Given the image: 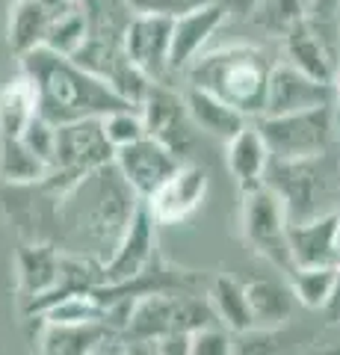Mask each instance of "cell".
Masks as SVG:
<instances>
[{"label": "cell", "instance_id": "cell-1", "mask_svg": "<svg viewBox=\"0 0 340 355\" xmlns=\"http://www.w3.org/2000/svg\"><path fill=\"white\" fill-rule=\"evenodd\" d=\"M142 198L116 169V163L98 166L57 198V222L74 254L107 261Z\"/></svg>", "mask_w": 340, "mask_h": 355}, {"label": "cell", "instance_id": "cell-2", "mask_svg": "<svg viewBox=\"0 0 340 355\" xmlns=\"http://www.w3.org/2000/svg\"><path fill=\"white\" fill-rule=\"evenodd\" d=\"M21 74L36 89V113L51 125H65L78 119H101L109 110L127 107L101 77L86 71L71 57L36 44L21 53Z\"/></svg>", "mask_w": 340, "mask_h": 355}, {"label": "cell", "instance_id": "cell-3", "mask_svg": "<svg viewBox=\"0 0 340 355\" xmlns=\"http://www.w3.org/2000/svg\"><path fill=\"white\" fill-rule=\"evenodd\" d=\"M272 71V60L260 48L251 44H225V48L199 53L184 69L186 86L204 89L219 101L231 104L249 119L263 113L267 98V80Z\"/></svg>", "mask_w": 340, "mask_h": 355}, {"label": "cell", "instance_id": "cell-4", "mask_svg": "<svg viewBox=\"0 0 340 355\" xmlns=\"http://www.w3.org/2000/svg\"><path fill=\"white\" fill-rule=\"evenodd\" d=\"M263 184L281 198L287 225L340 210V163L328 151L302 160L269 157Z\"/></svg>", "mask_w": 340, "mask_h": 355}, {"label": "cell", "instance_id": "cell-5", "mask_svg": "<svg viewBox=\"0 0 340 355\" xmlns=\"http://www.w3.org/2000/svg\"><path fill=\"white\" fill-rule=\"evenodd\" d=\"M113 154L116 148L104 137L101 119H78V121L57 125L51 169L39 181L42 193H48L57 202L62 193H69L74 184L83 181L98 166L113 163Z\"/></svg>", "mask_w": 340, "mask_h": 355}, {"label": "cell", "instance_id": "cell-6", "mask_svg": "<svg viewBox=\"0 0 340 355\" xmlns=\"http://www.w3.org/2000/svg\"><path fill=\"white\" fill-rule=\"evenodd\" d=\"M334 104L284 116H258L255 125L276 160H302L332 148L334 137Z\"/></svg>", "mask_w": 340, "mask_h": 355}, {"label": "cell", "instance_id": "cell-7", "mask_svg": "<svg viewBox=\"0 0 340 355\" xmlns=\"http://www.w3.org/2000/svg\"><path fill=\"white\" fill-rule=\"evenodd\" d=\"M243 234L260 258L276 263L284 272H293L287 216H284L281 198L267 184L255 187V190H243Z\"/></svg>", "mask_w": 340, "mask_h": 355}, {"label": "cell", "instance_id": "cell-8", "mask_svg": "<svg viewBox=\"0 0 340 355\" xmlns=\"http://www.w3.org/2000/svg\"><path fill=\"white\" fill-rule=\"evenodd\" d=\"M169 39H172V18L157 12H134L127 18L122 44L127 60L148 77L151 83H178V74L169 65Z\"/></svg>", "mask_w": 340, "mask_h": 355}, {"label": "cell", "instance_id": "cell-9", "mask_svg": "<svg viewBox=\"0 0 340 355\" xmlns=\"http://www.w3.org/2000/svg\"><path fill=\"white\" fill-rule=\"evenodd\" d=\"M157 222L148 214L145 202H139L130 216L125 234L118 237L113 254L101 263V284H127L148 272L157 249Z\"/></svg>", "mask_w": 340, "mask_h": 355}, {"label": "cell", "instance_id": "cell-10", "mask_svg": "<svg viewBox=\"0 0 340 355\" xmlns=\"http://www.w3.org/2000/svg\"><path fill=\"white\" fill-rule=\"evenodd\" d=\"M113 163H116V169L122 172L125 181L130 184V190L139 198H145L154 193L184 160L169 146H163L160 139L145 133V137H139L136 142H130V146L116 148Z\"/></svg>", "mask_w": 340, "mask_h": 355}, {"label": "cell", "instance_id": "cell-11", "mask_svg": "<svg viewBox=\"0 0 340 355\" xmlns=\"http://www.w3.org/2000/svg\"><path fill=\"white\" fill-rule=\"evenodd\" d=\"M323 104H334L332 83L314 80V77H308L305 71L293 69L290 62L272 65L260 116L299 113V110H314V107H323Z\"/></svg>", "mask_w": 340, "mask_h": 355}, {"label": "cell", "instance_id": "cell-12", "mask_svg": "<svg viewBox=\"0 0 340 355\" xmlns=\"http://www.w3.org/2000/svg\"><path fill=\"white\" fill-rule=\"evenodd\" d=\"M207 196V169L199 163H181L151 196H145L148 214L157 225H172L193 214Z\"/></svg>", "mask_w": 340, "mask_h": 355}, {"label": "cell", "instance_id": "cell-13", "mask_svg": "<svg viewBox=\"0 0 340 355\" xmlns=\"http://www.w3.org/2000/svg\"><path fill=\"white\" fill-rule=\"evenodd\" d=\"M228 6L222 0H211L204 6H195L184 15L172 18V39H169V65L175 74H184L199 53L207 48V42L216 36V30L225 24Z\"/></svg>", "mask_w": 340, "mask_h": 355}, {"label": "cell", "instance_id": "cell-14", "mask_svg": "<svg viewBox=\"0 0 340 355\" xmlns=\"http://www.w3.org/2000/svg\"><path fill=\"white\" fill-rule=\"evenodd\" d=\"M139 113H142V121H145L148 137L160 139L178 157H184V146L190 142L186 125H193L184 107V95L175 92V86L169 83H148L145 95L139 101Z\"/></svg>", "mask_w": 340, "mask_h": 355}, {"label": "cell", "instance_id": "cell-15", "mask_svg": "<svg viewBox=\"0 0 340 355\" xmlns=\"http://www.w3.org/2000/svg\"><path fill=\"white\" fill-rule=\"evenodd\" d=\"M284 57H287L293 69H299L323 83H332L337 69V53L328 48L323 24H316L308 15H302L284 30Z\"/></svg>", "mask_w": 340, "mask_h": 355}, {"label": "cell", "instance_id": "cell-16", "mask_svg": "<svg viewBox=\"0 0 340 355\" xmlns=\"http://www.w3.org/2000/svg\"><path fill=\"white\" fill-rule=\"evenodd\" d=\"M122 340L118 329H113L104 320L92 323H45L42 335V352L51 355H83V352H107L113 349L109 343Z\"/></svg>", "mask_w": 340, "mask_h": 355}, {"label": "cell", "instance_id": "cell-17", "mask_svg": "<svg viewBox=\"0 0 340 355\" xmlns=\"http://www.w3.org/2000/svg\"><path fill=\"white\" fill-rule=\"evenodd\" d=\"M71 3L74 0H15L12 9H9V27H6L9 48L15 53H24L42 44L48 24Z\"/></svg>", "mask_w": 340, "mask_h": 355}, {"label": "cell", "instance_id": "cell-18", "mask_svg": "<svg viewBox=\"0 0 340 355\" xmlns=\"http://www.w3.org/2000/svg\"><path fill=\"white\" fill-rule=\"evenodd\" d=\"M175 308H178V299H172L166 293H142L134 299V308L125 320V343H151L154 349V340H160L163 335L175 331Z\"/></svg>", "mask_w": 340, "mask_h": 355}, {"label": "cell", "instance_id": "cell-19", "mask_svg": "<svg viewBox=\"0 0 340 355\" xmlns=\"http://www.w3.org/2000/svg\"><path fill=\"white\" fill-rule=\"evenodd\" d=\"M228 169L237 178L240 190H255L263 184V172L269 163V148L263 142L260 130L255 125V119H249L231 139H228V151H225Z\"/></svg>", "mask_w": 340, "mask_h": 355}, {"label": "cell", "instance_id": "cell-20", "mask_svg": "<svg viewBox=\"0 0 340 355\" xmlns=\"http://www.w3.org/2000/svg\"><path fill=\"white\" fill-rule=\"evenodd\" d=\"M184 107L195 130L207 133V137H216L222 142H228L249 121V116H243L231 104L219 101L216 95L204 92V89H195V86L184 89Z\"/></svg>", "mask_w": 340, "mask_h": 355}, {"label": "cell", "instance_id": "cell-21", "mask_svg": "<svg viewBox=\"0 0 340 355\" xmlns=\"http://www.w3.org/2000/svg\"><path fill=\"white\" fill-rule=\"evenodd\" d=\"M334 214H325V216H316V219H308V222L287 225L293 270L296 266H337L334 263V252H332Z\"/></svg>", "mask_w": 340, "mask_h": 355}, {"label": "cell", "instance_id": "cell-22", "mask_svg": "<svg viewBox=\"0 0 340 355\" xmlns=\"http://www.w3.org/2000/svg\"><path fill=\"white\" fill-rule=\"evenodd\" d=\"M57 279H60V252L51 243H33V246L18 249V287L24 299L51 291Z\"/></svg>", "mask_w": 340, "mask_h": 355}, {"label": "cell", "instance_id": "cell-23", "mask_svg": "<svg viewBox=\"0 0 340 355\" xmlns=\"http://www.w3.org/2000/svg\"><path fill=\"white\" fill-rule=\"evenodd\" d=\"M246 299H249L255 326L267 329V331L287 323V320L293 317V308L299 305V302H296V296H293L290 284L267 282V279L246 284Z\"/></svg>", "mask_w": 340, "mask_h": 355}, {"label": "cell", "instance_id": "cell-24", "mask_svg": "<svg viewBox=\"0 0 340 355\" xmlns=\"http://www.w3.org/2000/svg\"><path fill=\"white\" fill-rule=\"evenodd\" d=\"M211 308L213 317L231 331H251L255 320H251V308L246 299V284H240L228 275H216L211 284Z\"/></svg>", "mask_w": 340, "mask_h": 355}, {"label": "cell", "instance_id": "cell-25", "mask_svg": "<svg viewBox=\"0 0 340 355\" xmlns=\"http://www.w3.org/2000/svg\"><path fill=\"white\" fill-rule=\"evenodd\" d=\"M48 175L45 160H39L21 137H0V178L6 187H36Z\"/></svg>", "mask_w": 340, "mask_h": 355}, {"label": "cell", "instance_id": "cell-26", "mask_svg": "<svg viewBox=\"0 0 340 355\" xmlns=\"http://www.w3.org/2000/svg\"><path fill=\"white\" fill-rule=\"evenodd\" d=\"M36 116V89L24 74L0 89V137H21Z\"/></svg>", "mask_w": 340, "mask_h": 355}, {"label": "cell", "instance_id": "cell-27", "mask_svg": "<svg viewBox=\"0 0 340 355\" xmlns=\"http://www.w3.org/2000/svg\"><path fill=\"white\" fill-rule=\"evenodd\" d=\"M86 33H89V24H86V12H83L80 0H74L71 6H65L62 12L48 24L42 44L51 48V51H57V53L71 57V53L86 42Z\"/></svg>", "mask_w": 340, "mask_h": 355}, {"label": "cell", "instance_id": "cell-28", "mask_svg": "<svg viewBox=\"0 0 340 355\" xmlns=\"http://www.w3.org/2000/svg\"><path fill=\"white\" fill-rule=\"evenodd\" d=\"M337 270L340 266H296L293 272H287L296 302L320 311L328 302V296H332Z\"/></svg>", "mask_w": 340, "mask_h": 355}, {"label": "cell", "instance_id": "cell-29", "mask_svg": "<svg viewBox=\"0 0 340 355\" xmlns=\"http://www.w3.org/2000/svg\"><path fill=\"white\" fill-rule=\"evenodd\" d=\"M104 314L107 308L92 296V291H74L42 311L45 323H92V320H104Z\"/></svg>", "mask_w": 340, "mask_h": 355}, {"label": "cell", "instance_id": "cell-30", "mask_svg": "<svg viewBox=\"0 0 340 355\" xmlns=\"http://www.w3.org/2000/svg\"><path fill=\"white\" fill-rule=\"evenodd\" d=\"M101 130L109 146L122 148V146L136 142L139 137H145V121H142V113L136 104H127V107L109 110L107 116H101Z\"/></svg>", "mask_w": 340, "mask_h": 355}, {"label": "cell", "instance_id": "cell-31", "mask_svg": "<svg viewBox=\"0 0 340 355\" xmlns=\"http://www.w3.org/2000/svg\"><path fill=\"white\" fill-rule=\"evenodd\" d=\"M53 137H57V125H51L45 121L39 113L27 121L24 133H21V139H24V146L36 154L39 160H45V166L51 169V160H53Z\"/></svg>", "mask_w": 340, "mask_h": 355}, {"label": "cell", "instance_id": "cell-32", "mask_svg": "<svg viewBox=\"0 0 340 355\" xmlns=\"http://www.w3.org/2000/svg\"><path fill=\"white\" fill-rule=\"evenodd\" d=\"M234 347H231V335L219 326V323H211V326H199L190 331V352L193 355H228Z\"/></svg>", "mask_w": 340, "mask_h": 355}, {"label": "cell", "instance_id": "cell-33", "mask_svg": "<svg viewBox=\"0 0 340 355\" xmlns=\"http://www.w3.org/2000/svg\"><path fill=\"white\" fill-rule=\"evenodd\" d=\"M130 6V12H157V15H184L190 12L195 6H204L211 3V0H125Z\"/></svg>", "mask_w": 340, "mask_h": 355}, {"label": "cell", "instance_id": "cell-34", "mask_svg": "<svg viewBox=\"0 0 340 355\" xmlns=\"http://www.w3.org/2000/svg\"><path fill=\"white\" fill-rule=\"evenodd\" d=\"M337 12H340V0H314L305 15L311 21H320V24H334Z\"/></svg>", "mask_w": 340, "mask_h": 355}, {"label": "cell", "instance_id": "cell-35", "mask_svg": "<svg viewBox=\"0 0 340 355\" xmlns=\"http://www.w3.org/2000/svg\"><path fill=\"white\" fill-rule=\"evenodd\" d=\"M323 311L332 317V323H340V270H337V279H334V287H332V296H328Z\"/></svg>", "mask_w": 340, "mask_h": 355}, {"label": "cell", "instance_id": "cell-36", "mask_svg": "<svg viewBox=\"0 0 340 355\" xmlns=\"http://www.w3.org/2000/svg\"><path fill=\"white\" fill-rule=\"evenodd\" d=\"M332 252H334V263L340 266V210L334 214V225H332Z\"/></svg>", "mask_w": 340, "mask_h": 355}, {"label": "cell", "instance_id": "cell-37", "mask_svg": "<svg viewBox=\"0 0 340 355\" xmlns=\"http://www.w3.org/2000/svg\"><path fill=\"white\" fill-rule=\"evenodd\" d=\"M332 89H334V98H340V65L334 69V77H332Z\"/></svg>", "mask_w": 340, "mask_h": 355}, {"label": "cell", "instance_id": "cell-38", "mask_svg": "<svg viewBox=\"0 0 340 355\" xmlns=\"http://www.w3.org/2000/svg\"><path fill=\"white\" fill-rule=\"evenodd\" d=\"M334 24H337V42H340V12H337V18H334Z\"/></svg>", "mask_w": 340, "mask_h": 355}, {"label": "cell", "instance_id": "cell-39", "mask_svg": "<svg viewBox=\"0 0 340 355\" xmlns=\"http://www.w3.org/2000/svg\"><path fill=\"white\" fill-rule=\"evenodd\" d=\"M299 3H302V6H305V12H308V6H311V3H314V0H299Z\"/></svg>", "mask_w": 340, "mask_h": 355}]
</instances>
